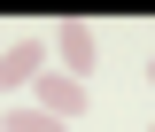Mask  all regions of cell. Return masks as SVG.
<instances>
[{
	"mask_svg": "<svg viewBox=\"0 0 155 132\" xmlns=\"http://www.w3.org/2000/svg\"><path fill=\"white\" fill-rule=\"evenodd\" d=\"M31 86H39V101H31V109H47V117H62V124H70V117L85 109V86H78L70 70H47V78H31Z\"/></svg>",
	"mask_w": 155,
	"mask_h": 132,
	"instance_id": "3957f363",
	"label": "cell"
},
{
	"mask_svg": "<svg viewBox=\"0 0 155 132\" xmlns=\"http://www.w3.org/2000/svg\"><path fill=\"white\" fill-rule=\"evenodd\" d=\"M147 86H155V62H147Z\"/></svg>",
	"mask_w": 155,
	"mask_h": 132,
	"instance_id": "5b68a950",
	"label": "cell"
},
{
	"mask_svg": "<svg viewBox=\"0 0 155 132\" xmlns=\"http://www.w3.org/2000/svg\"><path fill=\"white\" fill-rule=\"evenodd\" d=\"M54 47H62V70L85 86V78H93V62H101V39H93V23H85V16H62V23H54Z\"/></svg>",
	"mask_w": 155,
	"mask_h": 132,
	"instance_id": "6da1fadb",
	"label": "cell"
},
{
	"mask_svg": "<svg viewBox=\"0 0 155 132\" xmlns=\"http://www.w3.org/2000/svg\"><path fill=\"white\" fill-rule=\"evenodd\" d=\"M39 70H47V47H39V39H8V47H0V93L31 86Z\"/></svg>",
	"mask_w": 155,
	"mask_h": 132,
	"instance_id": "7a4b0ae2",
	"label": "cell"
},
{
	"mask_svg": "<svg viewBox=\"0 0 155 132\" xmlns=\"http://www.w3.org/2000/svg\"><path fill=\"white\" fill-rule=\"evenodd\" d=\"M0 132H62V117H47V109H8Z\"/></svg>",
	"mask_w": 155,
	"mask_h": 132,
	"instance_id": "277c9868",
	"label": "cell"
}]
</instances>
